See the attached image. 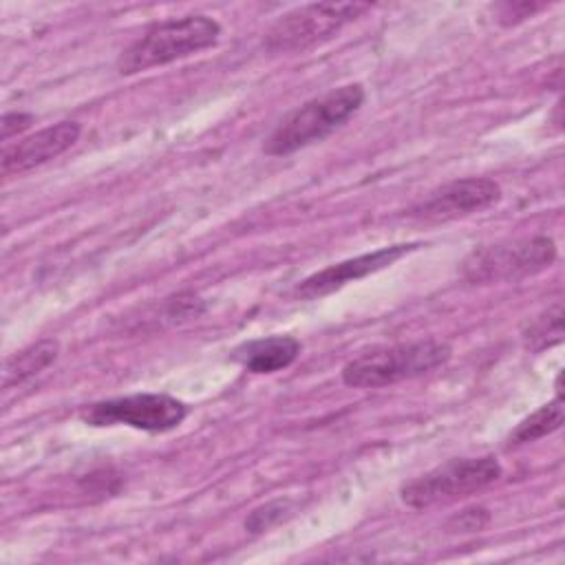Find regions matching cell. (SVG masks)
Masks as SVG:
<instances>
[{"instance_id":"1","label":"cell","mask_w":565,"mask_h":565,"mask_svg":"<svg viewBox=\"0 0 565 565\" xmlns=\"http://www.w3.org/2000/svg\"><path fill=\"white\" fill-rule=\"evenodd\" d=\"M221 24L203 13L168 18L148 26L117 60L121 75H135L154 66L183 60L218 42Z\"/></svg>"},{"instance_id":"2","label":"cell","mask_w":565,"mask_h":565,"mask_svg":"<svg viewBox=\"0 0 565 565\" xmlns=\"http://www.w3.org/2000/svg\"><path fill=\"white\" fill-rule=\"evenodd\" d=\"M364 104L362 84L338 86L291 110L265 139V154L285 157L305 146L322 141L351 119Z\"/></svg>"},{"instance_id":"3","label":"cell","mask_w":565,"mask_h":565,"mask_svg":"<svg viewBox=\"0 0 565 565\" xmlns=\"http://www.w3.org/2000/svg\"><path fill=\"white\" fill-rule=\"evenodd\" d=\"M450 347L439 340H415L373 347L342 369V382L355 388H377L422 377L450 360Z\"/></svg>"},{"instance_id":"4","label":"cell","mask_w":565,"mask_h":565,"mask_svg":"<svg viewBox=\"0 0 565 565\" xmlns=\"http://www.w3.org/2000/svg\"><path fill=\"white\" fill-rule=\"evenodd\" d=\"M501 477V463L490 457H461L450 459L411 481L399 490L402 501L408 508L424 510L433 505H446L459 499H466Z\"/></svg>"},{"instance_id":"5","label":"cell","mask_w":565,"mask_h":565,"mask_svg":"<svg viewBox=\"0 0 565 565\" xmlns=\"http://www.w3.org/2000/svg\"><path fill=\"white\" fill-rule=\"evenodd\" d=\"M556 260V245L547 236H525L472 249L461 263V276L470 285L521 280L547 269Z\"/></svg>"},{"instance_id":"6","label":"cell","mask_w":565,"mask_h":565,"mask_svg":"<svg viewBox=\"0 0 565 565\" xmlns=\"http://www.w3.org/2000/svg\"><path fill=\"white\" fill-rule=\"evenodd\" d=\"M369 2H316L280 15L265 33L269 53L305 51L331 40L342 26L369 11Z\"/></svg>"},{"instance_id":"7","label":"cell","mask_w":565,"mask_h":565,"mask_svg":"<svg viewBox=\"0 0 565 565\" xmlns=\"http://www.w3.org/2000/svg\"><path fill=\"white\" fill-rule=\"evenodd\" d=\"M88 426H130L146 433H166L188 417V404L166 393H132L93 402L79 411Z\"/></svg>"},{"instance_id":"8","label":"cell","mask_w":565,"mask_h":565,"mask_svg":"<svg viewBox=\"0 0 565 565\" xmlns=\"http://www.w3.org/2000/svg\"><path fill=\"white\" fill-rule=\"evenodd\" d=\"M499 196H501V188L492 179H486V177L455 179L433 190L426 199L417 201L408 210V214L424 221H450L457 216L486 210L494 201H499Z\"/></svg>"},{"instance_id":"9","label":"cell","mask_w":565,"mask_h":565,"mask_svg":"<svg viewBox=\"0 0 565 565\" xmlns=\"http://www.w3.org/2000/svg\"><path fill=\"white\" fill-rule=\"evenodd\" d=\"M417 247V243H408V245H391V247H380L375 252L329 265L311 276H307L305 280H300L294 289V294L302 300H311V298H320L327 296L344 285H349L351 280H360L369 274H375L384 267H391L395 260H399L404 254L413 252Z\"/></svg>"},{"instance_id":"10","label":"cell","mask_w":565,"mask_h":565,"mask_svg":"<svg viewBox=\"0 0 565 565\" xmlns=\"http://www.w3.org/2000/svg\"><path fill=\"white\" fill-rule=\"evenodd\" d=\"M82 126L77 121H57L46 126L18 143H7L2 148L0 170L2 177L24 174L38 166L49 163L51 159L66 152L79 139Z\"/></svg>"},{"instance_id":"11","label":"cell","mask_w":565,"mask_h":565,"mask_svg":"<svg viewBox=\"0 0 565 565\" xmlns=\"http://www.w3.org/2000/svg\"><path fill=\"white\" fill-rule=\"evenodd\" d=\"M300 355V342L291 335H269L249 340L232 351V360L249 373H276Z\"/></svg>"},{"instance_id":"12","label":"cell","mask_w":565,"mask_h":565,"mask_svg":"<svg viewBox=\"0 0 565 565\" xmlns=\"http://www.w3.org/2000/svg\"><path fill=\"white\" fill-rule=\"evenodd\" d=\"M57 353H60V344H57V340H51V338L33 342L31 347L13 353L4 364L2 388L18 386V384L26 382L29 377L42 373L49 364L55 362Z\"/></svg>"},{"instance_id":"13","label":"cell","mask_w":565,"mask_h":565,"mask_svg":"<svg viewBox=\"0 0 565 565\" xmlns=\"http://www.w3.org/2000/svg\"><path fill=\"white\" fill-rule=\"evenodd\" d=\"M563 426V399L561 393L556 395L554 402L541 406L539 411H534L530 417H525L508 437L510 446H521V444H530L536 441L554 430H558Z\"/></svg>"},{"instance_id":"14","label":"cell","mask_w":565,"mask_h":565,"mask_svg":"<svg viewBox=\"0 0 565 565\" xmlns=\"http://www.w3.org/2000/svg\"><path fill=\"white\" fill-rule=\"evenodd\" d=\"M563 340V305L554 302L547 311H543L525 331V344L532 351H543Z\"/></svg>"},{"instance_id":"15","label":"cell","mask_w":565,"mask_h":565,"mask_svg":"<svg viewBox=\"0 0 565 565\" xmlns=\"http://www.w3.org/2000/svg\"><path fill=\"white\" fill-rule=\"evenodd\" d=\"M289 510V501H271V503H265L256 510H252V514L245 519V530L249 532H265L269 530L274 523H278L285 512Z\"/></svg>"},{"instance_id":"16","label":"cell","mask_w":565,"mask_h":565,"mask_svg":"<svg viewBox=\"0 0 565 565\" xmlns=\"http://www.w3.org/2000/svg\"><path fill=\"white\" fill-rule=\"evenodd\" d=\"M541 9H545L543 2H503V4H497V18L501 24L510 26L525 18H532Z\"/></svg>"},{"instance_id":"17","label":"cell","mask_w":565,"mask_h":565,"mask_svg":"<svg viewBox=\"0 0 565 565\" xmlns=\"http://www.w3.org/2000/svg\"><path fill=\"white\" fill-rule=\"evenodd\" d=\"M33 124V115L29 113H20V110H11V113H4L2 117V141H9L13 135L26 130L29 126Z\"/></svg>"},{"instance_id":"18","label":"cell","mask_w":565,"mask_h":565,"mask_svg":"<svg viewBox=\"0 0 565 565\" xmlns=\"http://www.w3.org/2000/svg\"><path fill=\"white\" fill-rule=\"evenodd\" d=\"M488 519H490V514L483 508H472V510H466L459 516H455L452 523L457 525V530L475 532V530H481L488 523Z\"/></svg>"}]
</instances>
